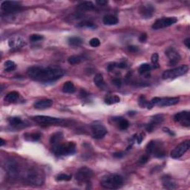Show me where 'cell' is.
Here are the masks:
<instances>
[{"label": "cell", "instance_id": "1", "mask_svg": "<svg viewBox=\"0 0 190 190\" xmlns=\"http://www.w3.org/2000/svg\"><path fill=\"white\" fill-rule=\"evenodd\" d=\"M65 71L58 67L33 66L28 68V75L35 81L50 82L59 80L64 76Z\"/></svg>", "mask_w": 190, "mask_h": 190}, {"label": "cell", "instance_id": "2", "mask_svg": "<svg viewBox=\"0 0 190 190\" xmlns=\"http://www.w3.org/2000/svg\"><path fill=\"white\" fill-rule=\"evenodd\" d=\"M123 178L118 174H108L103 176L100 185L107 189H117L123 186Z\"/></svg>", "mask_w": 190, "mask_h": 190}, {"label": "cell", "instance_id": "3", "mask_svg": "<svg viewBox=\"0 0 190 190\" xmlns=\"http://www.w3.org/2000/svg\"><path fill=\"white\" fill-rule=\"evenodd\" d=\"M25 180L29 185L37 187L44 183L45 176L41 170L37 168H31L28 170Z\"/></svg>", "mask_w": 190, "mask_h": 190}, {"label": "cell", "instance_id": "4", "mask_svg": "<svg viewBox=\"0 0 190 190\" xmlns=\"http://www.w3.org/2000/svg\"><path fill=\"white\" fill-rule=\"evenodd\" d=\"M53 152L56 156H65L74 155L76 152V144L74 142L59 144L53 146Z\"/></svg>", "mask_w": 190, "mask_h": 190}, {"label": "cell", "instance_id": "5", "mask_svg": "<svg viewBox=\"0 0 190 190\" xmlns=\"http://www.w3.org/2000/svg\"><path fill=\"white\" fill-rule=\"evenodd\" d=\"M180 99L178 97H164V98H161V97H154L151 99V101L148 103L147 108L151 109L155 106H158L161 107L163 106H174L179 103Z\"/></svg>", "mask_w": 190, "mask_h": 190}, {"label": "cell", "instance_id": "6", "mask_svg": "<svg viewBox=\"0 0 190 190\" xmlns=\"http://www.w3.org/2000/svg\"><path fill=\"white\" fill-rule=\"evenodd\" d=\"M188 71H189V66H188L187 65H183L180 67L175 68L165 71L163 73L162 77L163 79H164V80H167V79H175L187 74Z\"/></svg>", "mask_w": 190, "mask_h": 190}, {"label": "cell", "instance_id": "7", "mask_svg": "<svg viewBox=\"0 0 190 190\" xmlns=\"http://www.w3.org/2000/svg\"><path fill=\"white\" fill-rule=\"evenodd\" d=\"M94 176V172L88 167L84 166L80 168L75 175V179L79 183H88L92 177Z\"/></svg>", "mask_w": 190, "mask_h": 190}, {"label": "cell", "instance_id": "8", "mask_svg": "<svg viewBox=\"0 0 190 190\" xmlns=\"http://www.w3.org/2000/svg\"><path fill=\"white\" fill-rule=\"evenodd\" d=\"M5 169L8 176L13 179H16L20 174V166L14 160H8L5 163Z\"/></svg>", "mask_w": 190, "mask_h": 190}, {"label": "cell", "instance_id": "9", "mask_svg": "<svg viewBox=\"0 0 190 190\" xmlns=\"http://www.w3.org/2000/svg\"><path fill=\"white\" fill-rule=\"evenodd\" d=\"M21 6L20 2L5 1L1 4V10L6 14H12L21 10Z\"/></svg>", "mask_w": 190, "mask_h": 190}, {"label": "cell", "instance_id": "10", "mask_svg": "<svg viewBox=\"0 0 190 190\" xmlns=\"http://www.w3.org/2000/svg\"><path fill=\"white\" fill-rule=\"evenodd\" d=\"M33 120L37 123L42 125H58V124H63L64 122L63 120L60 118L52 117L50 116H44V115H38L33 117Z\"/></svg>", "mask_w": 190, "mask_h": 190}, {"label": "cell", "instance_id": "11", "mask_svg": "<svg viewBox=\"0 0 190 190\" xmlns=\"http://www.w3.org/2000/svg\"><path fill=\"white\" fill-rule=\"evenodd\" d=\"M190 141L189 140L183 141V143L177 146L171 152V157L174 159H178L182 157L184 154L189 149Z\"/></svg>", "mask_w": 190, "mask_h": 190}, {"label": "cell", "instance_id": "12", "mask_svg": "<svg viewBox=\"0 0 190 190\" xmlns=\"http://www.w3.org/2000/svg\"><path fill=\"white\" fill-rule=\"evenodd\" d=\"M177 21H178V20L176 17H163L158 19L154 22L152 28L154 30H159L174 25L175 23H176Z\"/></svg>", "mask_w": 190, "mask_h": 190}, {"label": "cell", "instance_id": "13", "mask_svg": "<svg viewBox=\"0 0 190 190\" xmlns=\"http://www.w3.org/2000/svg\"><path fill=\"white\" fill-rule=\"evenodd\" d=\"M91 129L92 136H93L94 138L97 139V140L103 138L108 132L106 128L99 122H95L94 123H92L91 126Z\"/></svg>", "mask_w": 190, "mask_h": 190}, {"label": "cell", "instance_id": "14", "mask_svg": "<svg viewBox=\"0 0 190 190\" xmlns=\"http://www.w3.org/2000/svg\"><path fill=\"white\" fill-rule=\"evenodd\" d=\"M174 120L177 123H180L182 126L189 127L190 126V114L189 112H181L177 113L174 116Z\"/></svg>", "mask_w": 190, "mask_h": 190}, {"label": "cell", "instance_id": "15", "mask_svg": "<svg viewBox=\"0 0 190 190\" xmlns=\"http://www.w3.org/2000/svg\"><path fill=\"white\" fill-rule=\"evenodd\" d=\"M165 54L167 57L169 58V64L171 65H176L181 59V56H180V54L174 48H172V47L167 48Z\"/></svg>", "mask_w": 190, "mask_h": 190}, {"label": "cell", "instance_id": "16", "mask_svg": "<svg viewBox=\"0 0 190 190\" xmlns=\"http://www.w3.org/2000/svg\"><path fill=\"white\" fill-rule=\"evenodd\" d=\"M140 14L144 19H150L155 14V8L153 5L150 4H146V5H143L140 7L139 9Z\"/></svg>", "mask_w": 190, "mask_h": 190}, {"label": "cell", "instance_id": "17", "mask_svg": "<svg viewBox=\"0 0 190 190\" xmlns=\"http://www.w3.org/2000/svg\"><path fill=\"white\" fill-rule=\"evenodd\" d=\"M52 104H53V101L51 99H43L34 103V108L38 110H43V109L50 108Z\"/></svg>", "mask_w": 190, "mask_h": 190}, {"label": "cell", "instance_id": "18", "mask_svg": "<svg viewBox=\"0 0 190 190\" xmlns=\"http://www.w3.org/2000/svg\"><path fill=\"white\" fill-rule=\"evenodd\" d=\"M161 180H162L163 186L164 187V188H166V189H172L177 188L176 183L172 180V178H171L170 176L169 175L163 176Z\"/></svg>", "mask_w": 190, "mask_h": 190}, {"label": "cell", "instance_id": "19", "mask_svg": "<svg viewBox=\"0 0 190 190\" xmlns=\"http://www.w3.org/2000/svg\"><path fill=\"white\" fill-rule=\"evenodd\" d=\"M95 7V5H94L92 2L86 1L79 4L77 6V9L80 11H89L94 10Z\"/></svg>", "mask_w": 190, "mask_h": 190}, {"label": "cell", "instance_id": "20", "mask_svg": "<svg viewBox=\"0 0 190 190\" xmlns=\"http://www.w3.org/2000/svg\"><path fill=\"white\" fill-rule=\"evenodd\" d=\"M64 137L63 133L62 131H57V132L54 133L53 135H51L50 139V143L51 144L53 145L54 146H56V145H58L60 144L62 140H63Z\"/></svg>", "mask_w": 190, "mask_h": 190}, {"label": "cell", "instance_id": "21", "mask_svg": "<svg viewBox=\"0 0 190 190\" xmlns=\"http://www.w3.org/2000/svg\"><path fill=\"white\" fill-rule=\"evenodd\" d=\"M103 23L106 25H117L119 22L117 16L114 15H106L103 17Z\"/></svg>", "mask_w": 190, "mask_h": 190}, {"label": "cell", "instance_id": "22", "mask_svg": "<svg viewBox=\"0 0 190 190\" xmlns=\"http://www.w3.org/2000/svg\"><path fill=\"white\" fill-rule=\"evenodd\" d=\"M112 120L117 123L118 126L121 130H126L129 126V122L127 120L123 119V117H114Z\"/></svg>", "mask_w": 190, "mask_h": 190}, {"label": "cell", "instance_id": "23", "mask_svg": "<svg viewBox=\"0 0 190 190\" xmlns=\"http://www.w3.org/2000/svg\"><path fill=\"white\" fill-rule=\"evenodd\" d=\"M76 89H75L74 85L73 84V82L70 81H68L65 82L63 86V91L64 93L66 94H73L74 93Z\"/></svg>", "mask_w": 190, "mask_h": 190}, {"label": "cell", "instance_id": "24", "mask_svg": "<svg viewBox=\"0 0 190 190\" xmlns=\"http://www.w3.org/2000/svg\"><path fill=\"white\" fill-rule=\"evenodd\" d=\"M8 122L11 126L16 128H18L19 126H22L23 121H22L21 118L18 117H13L9 118Z\"/></svg>", "mask_w": 190, "mask_h": 190}, {"label": "cell", "instance_id": "25", "mask_svg": "<svg viewBox=\"0 0 190 190\" xmlns=\"http://www.w3.org/2000/svg\"><path fill=\"white\" fill-rule=\"evenodd\" d=\"M152 154H153L155 157H158V158H162V157L166 156V152L164 148H163L162 146H157V145H155V149H154L153 153Z\"/></svg>", "mask_w": 190, "mask_h": 190}, {"label": "cell", "instance_id": "26", "mask_svg": "<svg viewBox=\"0 0 190 190\" xmlns=\"http://www.w3.org/2000/svg\"><path fill=\"white\" fill-rule=\"evenodd\" d=\"M120 98L117 95H108L105 98V103L107 105H112L120 103Z\"/></svg>", "mask_w": 190, "mask_h": 190}, {"label": "cell", "instance_id": "27", "mask_svg": "<svg viewBox=\"0 0 190 190\" xmlns=\"http://www.w3.org/2000/svg\"><path fill=\"white\" fill-rule=\"evenodd\" d=\"M19 93L17 91H11L5 97V101L7 103H14L19 98Z\"/></svg>", "mask_w": 190, "mask_h": 190}, {"label": "cell", "instance_id": "28", "mask_svg": "<svg viewBox=\"0 0 190 190\" xmlns=\"http://www.w3.org/2000/svg\"><path fill=\"white\" fill-rule=\"evenodd\" d=\"M68 42L71 46H79L82 45V40L79 37H71L68 39Z\"/></svg>", "mask_w": 190, "mask_h": 190}, {"label": "cell", "instance_id": "29", "mask_svg": "<svg viewBox=\"0 0 190 190\" xmlns=\"http://www.w3.org/2000/svg\"><path fill=\"white\" fill-rule=\"evenodd\" d=\"M82 61V57L80 55H72L69 56L68 59V62L71 65H77L80 63Z\"/></svg>", "mask_w": 190, "mask_h": 190}, {"label": "cell", "instance_id": "30", "mask_svg": "<svg viewBox=\"0 0 190 190\" xmlns=\"http://www.w3.org/2000/svg\"><path fill=\"white\" fill-rule=\"evenodd\" d=\"M151 68H152V67L149 64L144 63V64H142V65H140V67H139V68H138V71L140 74H147V73L149 72L150 70H151Z\"/></svg>", "mask_w": 190, "mask_h": 190}, {"label": "cell", "instance_id": "31", "mask_svg": "<svg viewBox=\"0 0 190 190\" xmlns=\"http://www.w3.org/2000/svg\"><path fill=\"white\" fill-rule=\"evenodd\" d=\"M5 71L7 72H11L15 70L16 68V65L15 64L14 62L11 61V60H7L5 63Z\"/></svg>", "mask_w": 190, "mask_h": 190}, {"label": "cell", "instance_id": "32", "mask_svg": "<svg viewBox=\"0 0 190 190\" xmlns=\"http://www.w3.org/2000/svg\"><path fill=\"white\" fill-rule=\"evenodd\" d=\"M25 137L26 140L31 141H38L41 137L40 133H31V134H25Z\"/></svg>", "mask_w": 190, "mask_h": 190}, {"label": "cell", "instance_id": "33", "mask_svg": "<svg viewBox=\"0 0 190 190\" xmlns=\"http://www.w3.org/2000/svg\"><path fill=\"white\" fill-rule=\"evenodd\" d=\"M94 82L97 87H102L104 85V80H103V75L101 74H96L95 77H94Z\"/></svg>", "mask_w": 190, "mask_h": 190}, {"label": "cell", "instance_id": "34", "mask_svg": "<svg viewBox=\"0 0 190 190\" xmlns=\"http://www.w3.org/2000/svg\"><path fill=\"white\" fill-rule=\"evenodd\" d=\"M163 120H164V117H163V114H157V115L152 117L151 123L156 126L158 124L162 123Z\"/></svg>", "mask_w": 190, "mask_h": 190}, {"label": "cell", "instance_id": "35", "mask_svg": "<svg viewBox=\"0 0 190 190\" xmlns=\"http://www.w3.org/2000/svg\"><path fill=\"white\" fill-rule=\"evenodd\" d=\"M155 145H156V143L154 140H151L149 143H148L146 148V152L147 155H152L154 149H155Z\"/></svg>", "mask_w": 190, "mask_h": 190}, {"label": "cell", "instance_id": "36", "mask_svg": "<svg viewBox=\"0 0 190 190\" xmlns=\"http://www.w3.org/2000/svg\"><path fill=\"white\" fill-rule=\"evenodd\" d=\"M78 27H86V28H92V29H95V28H97V26L95 23H93V22H89V21H83L82 22H80V23H79L77 25Z\"/></svg>", "mask_w": 190, "mask_h": 190}, {"label": "cell", "instance_id": "37", "mask_svg": "<svg viewBox=\"0 0 190 190\" xmlns=\"http://www.w3.org/2000/svg\"><path fill=\"white\" fill-rule=\"evenodd\" d=\"M72 176L70 175H66V174H60L59 175L56 176V180L57 181H69L71 180Z\"/></svg>", "mask_w": 190, "mask_h": 190}, {"label": "cell", "instance_id": "38", "mask_svg": "<svg viewBox=\"0 0 190 190\" xmlns=\"http://www.w3.org/2000/svg\"><path fill=\"white\" fill-rule=\"evenodd\" d=\"M151 60H152V64H153V65H154V68H157L159 67V63H158L159 55H158V54L155 53V54H152V57H151Z\"/></svg>", "mask_w": 190, "mask_h": 190}, {"label": "cell", "instance_id": "39", "mask_svg": "<svg viewBox=\"0 0 190 190\" xmlns=\"http://www.w3.org/2000/svg\"><path fill=\"white\" fill-rule=\"evenodd\" d=\"M139 106H140L141 108H145V107L147 106L148 101H147V99H146L144 95H141L140 97H139Z\"/></svg>", "mask_w": 190, "mask_h": 190}, {"label": "cell", "instance_id": "40", "mask_svg": "<svg viewBox=\"0 0 190 190\" xmlns=\"http://www.w3.org/2000/svg\"><path fill=\"white\" fill-rule=\"evenodd\" d=\"M30 40L31 41V42H38V41L42 40L43 39V37L42 35H39V34H32L31 35V37H30Z\"/></svg>", "mask_w": 190, "mask_h": 190}, {"label": "cell", "instance_id": "41", "mask_svg": "<svg viewBox=\"0 0 190 190\" xmlns=\"http://www.w3.org/2000/svg\"><path fill=\"white\" fill-rule=\"evenodd\" d=\"M89 44L91 47L96 48V47L99 46V45H100V41H99V39L97 38H92L91 40H90Z\"/></svg>", "mask_w": 190, "mask_h": 190}, {"label": "cell", "instance_id": "42", "mask_svg": "<svg viewBox=\"0 0 190 190\" xmlns=\"http://www.w3.org/2000/svg\"><path fill=\"white\" fill-rule=\"evenodd\" d=\"M148 155H142L139 159V163H140L141 164H145L148 162Z\"/></svg>", "mask_w": 190, "mask_h": 190}, {"label": "cell", "instance_id": "43", "mask_svg": "<svg viewBox=\"0 0 190 190\" xmlns=\"http://www.w3.org/2000/svg\"><path fill=\"white\" fill-rule=\"evenodd\" d=\"M144 138H145V133L144 132H141L139 135H137L136 140H137V144H140L141 142H142V141L144 140Z\"/></svg>", "mask_w": 190, "mask_h": 190}, {"label": "cell", "instance_id": "44", "mask_svg": "<svg viewBox=\"0 0 190 190\" xmlns=\"http://www.w3.org/2000/svg\"><path fill=\"white\" fill-rule=\"evenodd\" d=\"M112 82H113V84L114 85V86H117V87H118V88L121 87L122 82H121V80H120V79H118V78L114 79V80H112Z\"/></svg>", "mask_w": 190, "mask_h": 190}, {"label": "cell", "instance_id": "45", "mask_svg": "<svg viewBox=\"0 0 190 190\" xmlns=\"http://www.w3.org/2000/svg\"><path fill=\"white\" fill-rule=\"evenodd\" d=\"M128 49H129V51L130 52H132V53H136V52L138 51L139 48H138V47H137V46H129Z\"/></svg>", "mask_w": 190, "mask_h": 190}, {"label": "cell", "instance_id": "46", "mask_svg": "<svg viewBox=\"0 0 190 190\" xmlns=\"http://www.w3.org/2000/svg\"><path fill=\"white\" fill-rule=\"evenodd\" d=\"M146 39H147V35H146V33H142L140 37H139V41H140V42H146Z\"/></svg>", "mask_w": 190, "mask_h": 190}, {"label": "cell", "instance_id": "47", "mask_svg": "<svg viewBox=\"0 0 190 190\" xmlns=\"http://www.w3.org/2000/svg\"><path fill=\"white\" fill-rule=\"evenodd\" d=\"M163 131H164V132H166V133H168V134L170 135V136H175V134L174 132H173V131H172V130H170V129H169V128H166V127H164L163 129Z\"/></svg>", "mask_w": 190, "mask_h": 190}, {"label": "cell", "instance_id": "48", "mask_svg": "<svg viewBox=\"0 0 190 190\" xmlns=\"http://www.w3.org/2000/svg\"><path fill=\"white\" fill-rule=\"evenodd\" d=\"M117 67L120 68H126L128 67L127 64L126 63H124V62H121V63H117Z\"/></svg>", "mask_w": 190, "mask_h": 190}, {"label": "cell", "instance_id": "49", "mask_svg": "<svg viewBox=\"0 0 190 190\" xmlns=\"http://www.w3.org/2000/svg\"><path fill=\"white\" fill-rule=\"evenodd\" d=\"M116 67H117V63H113L109 64V65H108V68H108V71H112L114 70V69Z\"/></svg>", "mask_w": 190, "mask_h": 190}, {"label": "cell", "instance_id": "50", "mask_svg": "<svg viewBox=\"0 0 190 190\" xmlns=\"http://www.w3.org/2000/svg\"><path fill=\"white\" fill-rule=\"evenodd\" d=\"M114 157H116V158H122V157L124 156V153L123 152H115V153H114V155H113Z\"/></svg>", "mask_w": 190, "mask_h": 190}, {"label": "cell", "instance_id": "51", "mask_svg": "<svg viewBox=\"0 0 190 190\" xmlns=\"http://www.w3.org/2000/svg\"><path fill=\"white\" fill-rule=\"evenodd\" d=\"M88 95L87 91H86V90L82 89V90H81V91H80V97H82V98H85V97H88Z\"/></svg>", "mask_w": 190, "mask_h": 190}, {"label": "cell", "instance_id": "52", "mask_svg": "<svg viewBox=\"0 0 190 190\" xmlns=\"http://www.w3.org/2000/svg\"><path fill=\"white\" fill-rule=\"evenodd\" d=\"M96 3H97V5H100V6H102V5H106V4L108 3V1H105V0H98V1L96 2Z\"/></svg>", "mask_w": 190, "mask_h": 190}, {"label": "cell", "instance_id": "53", "mask_svg": "<svg viewBox=\"0 0 190 190\" xmlns=\"http://www.w3.org/2000/svg\"><path fill=\"white\" fill-rule=\"evenodd\" d=\"M184 44H185V46L187 47L188 48H190V39L187 38V39H185L184 40Z\"/></svg>", "mask_w": 190, "mask_h": 190}, {"label": "cell", "instance_id": "54", "mask_svg": "<svg viewBox=\"0 0 190 190\" xmlns=\"http://www.w3.org/2000/svg\"><path fill=\"white\" fill-rule=\"evenodd\" d=\"M0 140H1V144H0V146H3L5 144V143H6V142H5V141L2 138H1V139H0Z\"/></svg>", "mask_w": 190, "mask_h": 190}, {"label": "cell", "instance_id": "55", "mask_svg": "<svg viewBox=\"0 0 190 190\" xmlns=\"http://www.w3.org/2000/svg\"><path fill=\"white\" fill-rule=\"evenodd\" d=\"M136 114V112H128V114H129V116L134 115V114Z\"/></svg>", "mask_w": 190, "mask_h": 190}]
</instances>
